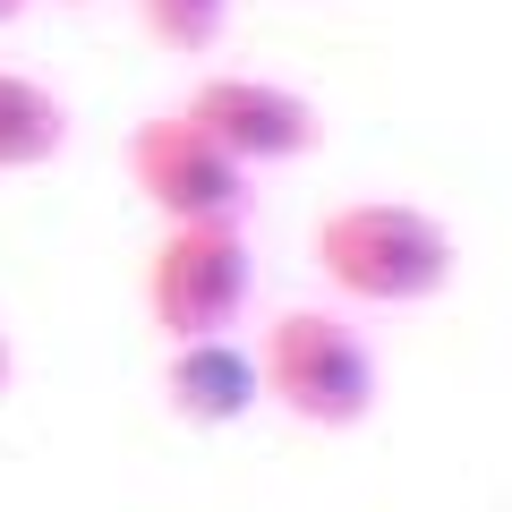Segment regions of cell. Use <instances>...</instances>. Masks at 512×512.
Wrapping results in <instances>:
<instances>
[{"label": "cell", "instance_id": "obj_1", "mask_svg": "<svg viewBox=\"0 0 512 512\" xmlns=\"http://www.w3.org/2000/svg\"><path fill=\"white\" fill-rule=\"evenodd\" d=\"M308 265L350 308H427V299L453 291L461 239L444 214H427L410 197H350L308 222Z\"/></svg>", "mask_w": 512, "mask_h": 512}, {"label": "cell", "instance_id": "obj_2", "mask_svg": "<svg viewBox=\"0 0 512 512\" xmlns=\"http://www.w3.org/2000/svg\"><path fill=\"white\" fill-rule=\"evenodd\" d=\"M256 376H265V402L299 427H325V436H350V427L376 419V350L350 325L342 308H282L274 325L256 333Z\"/></svg>", "mask_w": 512, "mask_h": 512}, {"label": "cell", "instance_id": "obj_3", "mask_svg": "<svg viewBox=\"0 0 512 512\" xmlns=\"http://www.w3.org/2000/svg\"><path fill=\"white\" fill-rule=\"evenodd\" d=\"M248 299H256L248 222H163V239L146 248V316L163 333V350L239 333Z\"/></svg>", "mask_w": 512, "mask_h": 512}, {"label": "cell", "instance_id": "obj_4", "mask_svg": "<svg viewBox=\"0 0 512 512\" xmlns=\"http://www.w3.org/2000/svg\"><path fill=\"white\" fill-rule=\"evenodd\" d=\"M128 180H137V197L163 222H248V197H256V171L231 163L180 103L137 120V137H128Z\"/></svg>", "mask_w": 512, "mask_h": 512}, {"label": "cell", "instance_id": "obj_5", "mask_svg": "<svg viewBox=\"0 0 512 512\" xmlns=\"http://www.w3.org/2000/svg\"><path fill=\"white\" fill-rule=\"evenodd\" d=\"M188 120L214 137L231 163L248 171H282V163H308L316 146H325V111L308 103L299 86H282V77H248V69H214L188 86Z\"/></svg>", "mask_w": 512, "mask_h": 512}, {"label": "cell", "instance_id": "obj_6", "mask_svg": "<svg viewBox=\"0 0 512 512\" xmlns=\"http://www.w3.org/2000/svg\"><path fill=\"white\" fill-rule=\"evenodd\" d=\"M256 402H265V376H256V350L239 333L163 350V410L180 427H239Z\"/></svg>", "mask_w": 512, "mask_h": 512}, {"label": "cell", "instance_id": "obj_7", "mask_svg": "<svg viewBox=\"0 0 512 512\" xmlns=\"http://www.w3.org/2000/svg\"><path fill=\"white\" fill-rule=\"evenodd\" d=\"M69 154V103L43 77L0 69V171H43Z\"/></svg>", "mask_w": 512, "mask_h": 512}, {"label": "cell", "instance_id": "obj_8", "mask_svg": "<svg viewBox=\"0 0 512 512\" xmlns=\"http://www.w3.org/2000/svg\"><path fill=\"white\" fill-rule=\"evenodd\" d=\"M128 9H137V26H146L163 52H180V60H205L231 35V0H128Z\"/></svg>", "mask_w": 512, "mask_h": 512}, {"label": "cell", "instance_id": "obj_9", "mask_svg": "<svg viewBox=\"0 0 512 512\" xmlns=\"http://www.w3.org/2000/svg\"><path fill=\"white\" fill-rule=\"evenodd\" d=\"M9 376H18V359H9V342H0V393H9Z\"/></svg>", "mask_w": 512, "mask_h": 512}, {"label": "cell", "instance_id": "obj_10", "mask_svg": "<svg viewBox=\"0 0 512 512\" xmlns=\"http://www.w3.org/2000/svg\"><path fill=\"white\" fill-rule=\"evenodd\" d=\"M18 9H26V0H0V26H9V18H18Z\"/></svg>", "mask_w": 512, "mask_h": 512}, {"label": "cell", "instance_id": "obj_11", "mask_svg": "<svg viewBox=\"0 0 512 512\" xmlns=\"http://www.w3.org/2000/svg\"><path fill=\"white\" fill-rule=\"evenodd\" d=\"M60 9H86V0H60Z\"/></svg>", "mask_w": 512, "mask_h": 512}]
</instances>
